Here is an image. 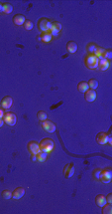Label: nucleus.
Segmentation results:
<instances>
[{
  "label": "nucleus",
  "mask_w": 112,
  "mask_h": 214,
  "mask_svg": "<svg viewBox=\"0 0 112 214\" xmlns=\"http://www.w3.org/2000/svg\"><path fill=\"white\" fill-rule=\"evenodd\" d=\"M97 68H99V70L100 71H106L107 69L109 68V61L106 60V59H104V58L99 59L98 67Z\"/></svg>",
  "instance_id": "obj_13"
},
{
  "label": "nucleus",
  "mask_w": 112,
  "mask_h": 214,
  "mask_svg": "<svg viewBox=\"0 0 112 214\" xmlns=\"http://www.w3.org/2000/svg\"><path fill=\"white\" fill-rule=\"evenodd\" d=\"M100 176H101V169L100 168L94 169V171H93V177H94V179H96V180H99V179H100Z\"/></svg>",
  "instance_id": "obj_28"
},
{
  "label": "nucleus",
  "mask_w": 112,
  "mask_h": 214,
  "mask_svg": "<svg viewBox=\"0 0 112 214\" xmlns=\"http://www.w3.org/2000/svg\"><path fill=\"white\" fill-rule=\"evenodd\" d=\"M38 28H39V30H40L42 33H44V32H48V31H50V29H51V25H52V22H51L49 19L47 18H40L38 20Z\"/></svg>",
  "instance_id": "obj_3"
},
{
  "label": "nucleus",
  "mask_w": 112,
  "mask_h": 214,
  "mask_svg": "<svg viewBox=\"0 0 112 214\" xmlns=\"http://www.w3.org/2000/svg\"><path fill=\"white\" fill-rule=\"evenodd\" d=\"M104 51H105V49H103V48H101V47H97L96 49V51L94 52L93 54L96 56L98 59H101V58H103V53H104Z\"/></svg>",
  "instance_id": "obj_25"
},
{
  "label": "nucleus",
  "mask_w": 112,
  "mask_h": 214,
  "mask_svg": "<svg viewBox=\"0 0 112 214\" xmlns=\"http://www.w3.org/2000/svg\"><path fill=\"white\" fill-rule=\"evenodd\" d=\"M107 139H108V134L104 132H100L96 134V141L99 144H106Z\"/></svg>",
  "instance_id": "obj_10"
},
{
  "label": "nucleus",
  "mask_w": 112,
  "mask_h": 214,
  "mask_svg": "<svg viewBox=\"0 0 112 214\" xmlns=\"http://www.w3.org/2000/svg\"><path fill=\"white\" fill-rule=\"evenodd\" d=\"M63 173L67 178L72 177V175L74 174V163H67V165H65Z\"/></svg>",
  "instance_id": "obj_7"
},
{
  "label": "nucleus",
  "mask_w": 112,
  "mask_h": 214,
  "mask_svg": "<svg viewBox=\"0 0 112 214\" xmlns=\"http://www.w3.org/2000/svg\"><path fill=\"white\" fill-rule=\"evenodd\" d=\"M2 197L4 199H10L12 198V192L9 190H3L2 191Z\"/></svg>",
  "instance_id": "obj_29"
},
{
  "label": "nucleus",
  "mask_w": 112,
  "mask_h": 214,
  "mask_svg": "<svg viewBox=\"0 0 112 214\" xmlns=\"http://www.w3.org/2000/svg\"><path fill=\"white\" fill-rule=\"evenodd\" d=\"M106 198V201H107V203H112V193H109L108 195H107V197Z\"/></svg>",
  "instance_id": "obj_32"
},
{
  "label": "nucleus",
  "mask_w": 112,
  "mask_h": 214,
  "mask_svg": "<svg viewBox=\"0 0 112 214\" xmlns=\"http://www.w3.org/2000/svg\"><path fill=\"white\" fill-rule=\"evenodd\" d=\"M3 120L6 125L12 127L17 122V115L12 112H7L3 115Z\"/></svg>",
  "instance_id": "obj_4"
},
{
  "label": "nucleus",
  "mask_w": 112,
  "mask_h": 214,
  "mask_svg": "<svg viewBox=\"0 0 112 214\" xmlns=\"http://www.w3.org/2000/svg\"><path fill=\"white\" fill-rule=\"evenodd\" d=\"M103 58L106 59V60H111L112 59V50L111 49H108V50H105L103 53Z\"/></svg>",
  "instance_id": "obj_27"
},
{
  "label": "nucleus",
  "mask_w": 112,
  "mask_h": 214,
  "mask_svg": "<svg viewBox=\"0 0 112 214\" xmlns=\"http://www.w3.org/2000/svg\"><path fill=\"white\" fill-rule=\"evenodd\" d=\"M4 124H5V122H4L3 119H0V127H3V125H4Z\"/></svg>",
  "instance_id": "obj_35"
},
{
  "label": "nucleus",
  "mask_w": 112,
  "mask_h": 214,
  "mask_svg": "<svg viewBox=\"0 0 112 214\" xmlns=\"http://www.w3.org/2000/svg\"><path fill=\"white\" fill-rule=\"evenodd\" d=\"M37 118L40 122H44V120H47V114H46L44 111H40V112H38V114H37Z\"/></svg>",
  "instance_id": "obj_26"
},
{
  "label": "nucleus",
  "mask_w": 112,
  "mask_h": 214,
  "mask_svg": "<svg viewBox=\"0 0 112 214\" xmlns=\"http://www.w3.org/2000/svg\"><path fill=\"white\" fill-rule=\"evenodd\" d=\"M27 149H28L29 152H30L31 154H38L39 152L41 151L40 149V146H39V144L37 141H31L28 142V144H27Z\"/></svg>",
  "instance_id": "obj_5"
},
{
  "label": "nucleus",
  "mask_w": 112,
  "mask_h": 214,
  "mask_svg": "<svg viewBox=\"0 0 112 214\" xmlns=\"http://www.w3.org/2000/svg\"><path fill=\"white\" fill-rule=\"evenodd\" d=\"M88 84V87L90 88L91 90H96L98 88V81L95 80V79H90V80L87 82Z\"/></svg>",
  "instance_id": "obj_22"
},
{
  "label": "nucleus",
  "mask_w": 112,
  "mask_h": 214,
  "mask_svg": "<svg viewBox=\"0 0 112 214\" xmlns=\"http://www.w3.org/2000/svg\"><path fill=\"white\" fill-rule=\"evenodd\" d=\"M97 47H98V46H97L95 43H89L86 45V51L87 52H89L90 54H93L96 51Z\"/></svg>",
  "instance_id": "obj_23"
},
{
  "label": "nucleus",
  "mask_w": 112,
  "mask_h": 214,
  "mask_svg": "<svg viewBox=\"0 0 112 214\" xmlns=\"http://www.w3.org/2000/svg\"><path fill=\"white\" fill-rule=\"evenodd\" d=\"M50 33L52 34V36L54 37V36H58V35H59L60 32H59V31H57V30H53V29H51V30H50Z\"/></svg>",
  "instance_id": "obj_33"
},
{
  "label": "nucleus",
  "mask_w": 112,
  "mask_h": 214,
  "mask_svg": "<svg viewBox=\"0 0 112 214\" xmlns=\"http://www.w3.org/2000/svg\"><path fill=\"white\" fill-rule=\"evenodd\" d=\"M33 26L34 25H33L32 21H30V20H26L25 23H24V28H25L26 30H32Z\"/></svg>",
  "instance_id": "obj_30"
},
{
  "label": "nucleus",
  "mask_w": 112,
  "mask_h": 214,
  "mask_svg": "<svg viewBox=\"0 0 112 214\" xmlns=\"http://www.w3.org/2000/svg\"><path fill=\"white\" fill-rule=\"evenodd\" d=\"M98 61L99 59L96 57L94 54H87L86 57L84 58V64H86V68L90 69V70H94L98 67Z\"/></svg>",
  "instance_id": "obj_2"
},
{
  "label": "nucleus",
  "mask_w": 112,
  "mask_h": 214,
  "mask_svg": "<svg viewBox=\"0 0 112 214\" xmlns=\"http://www.w3.org/2000/svg\"><path fill=\"white\" fill-rule=\"evenodd\" d=\"M53 39V36L52 34L50 33V31L48 32H44L42 33V35H41V40L43 42H45V43H49V42H51Z\"/></svg>",
  "instance_id": "obj_17"
},
{
  "label": "nucleus",
  "mask_w": 112,
  "mask_h": 214,
  "mask_svg": "<svg viewBox=\"0 0 112 214\" xmlns=\"http://www.w3.org/2000/svg\"><path fill=\"white\" fill-rule=\"evenodd\" d=\"M51 29H53V30H57V31H61L62 30V24L60 23V22L58 21H54L52 22V25H51ZM50 29V30H51Z\"/></svg>",
  "instance_id": "obj_24"
},
{
  "label": "nucleus",
  "mask_w": 112,
  "mask_h": 214,
  "mask_svg": "<svg viewBox=\"0 0 112 214\" xmlns=\"http://www.w3.org/2000/svg\"><path fill=\"white\" fill-rule=\"evenodd\" d=\"M13 11V6L10 3H2V12L5 14H10Z\"/></svg>",
  "instance_id": "obj_19"
},
{
  "label": "nucleus",
  "mask_w": 112,
  "mask_h": 214,
  "mask_svg": "<svg viewBox=\"0 0 112 214\" xmlns=\"http://www.w3.org/2000/svg\"><path fill=\"white\" fill-rule=\"evenodd\" d=\"M49 153L47 152H44V151H40L38 154H36V158H37V161L39 162H45L47 160Z\"/></svg>",
  "instance_id": "obj_18"
},
{
  "label": "nucleus",
  "mask_w": 112,
  "mask_h": 214,
  "mask_svg": "<svg viewBox=\"0 0 112 214\" xmlns=\"http://www.w3.org/2000/svg\"><path fill=\"white\" fill-rule=\"evenodd\" d=\"M99 180L101 181L102 183H105V184H107V183H110L111 182V178H108V177H100V179H99Z\"/></svg>",
  "instance_id": "obj_31"
},
{
  "label": "nucleus",
  "mask_w": 112,
  "mask_h": 214,
  "mask_svg": "<svg viewBox=\"0 0 112 214\" xmlns=\"http://www.w3.org/2000/svg\"><path fill=\"white\" fill-rule=\"evenodd\" d=\"M95 203H96L97 206H99V207H102L103 205H105V204L107 203L105 196L102 195V194H98V195H96V197H95Z\"/></svg>",
  "instance_id": "obj_15"
},
{
  "label": "nucleus",
  "mask_w": 112,
  "mask_h": 214,
  "mask_svg": "<svg viewBox=\"0 0 112 214\" xmlns=\"http://www.w3.org/2000/svg\"><path fill=\"white\" fill-rule=\"evenodd\" d=\"M31 160H37V158H36L35 154H32V156H31Z\"/></svg>",
  "instance_id": "obj_36"
},
{
  "label": "nucleus",
  "mask_w": 112,
  "mask_h": 214,
  "mask_svg": "<svg viewBox=\"0 0 112 214\" xmlns=\"http://www.w3.org/2000/svg\"><path fill=\"white\" fill-rule=\"evenodd\" d=\"M88 89H89L88 84H87V82H86V81H81V82H79V85H77V90L81 93H86Z\"/></svg>",
  "instance_id": "obj_16"
},
{
  "label": "nucleus",
  "mask_w": 112,
  "mask_h": 214,
  "mask_svg": "<svg viewBox=\"0 0 112 214\" xmlns=\"http://www.w3.org/2000/svg\"><path fill=\"white\" fill-rule=\"evenodd\" d=\"M4 110H3V108L2 107H0V119H3V115H4Z\"/></svg>",
  "instance_id": "obj_34"
},
{
  "label": "nucleus",
  "mask_w": 112,
  "mask_h": 214,
  "mask_svg": "<svg viewBox=\"0 0 112 214\" xmlns=\"http://www.w3.org/2000/svg\"><path fill=\"white\" fill-rule=\"evenodd\" d=\"M67 51H69V53L74 54L77 52V44L75 43L74 41H69L67 43Z\"/></svg>",
  "instance_id": "obj_14"
},
{
  "label": "nucleus",
  "mask_w": 112,
  "mask_h": 214,
  "mask_svg": "<svg viewBox=\"0 0 112 214\" xmlns=\"http://www.w3.org/2000/svg\"><path fill=\"white\" fill-rule=\"evenodd\" d=\"M41 125H42L44 131H46L47 132H51L52 134V132L56 131V125L50 120H46L44 122H41Z\"/></svg>",
  "instance_id": "obj_6"
},
{
  "label": "nucleus",
  "mask_w": 112,
  "mask_h": 214,
  "mask_svg": "<svg viewBox=\"0 0 112 214\" xmlns=\"http://www.w3.org/2000/svg\"><path fill=\"white\" fill-rule=\"evenodd\" d=\"M0 12H2V3L0 2Z\"/></svg>",
  "instance_id": "obj_37"
},
{
  "label": "nucleus",
  "mask_w": 112,
  "mask_h": 214,
  "mask_svg": "<svg viewBox=\"0 0 112 214\" xmlns=\"http://www.w3.org/2000/svg\"><path fill=\"white\" fill-rule=\"evenodd\" d=\"M12 104H13V99L9 96H6L1 100V107L3 109H9V108H11Z\"/></svg>",
  "instance_id": "obj_12"
},
{
  "label": "nucleus",
  "mask_w": 112,
  "mask_h": 214,
  "mask_svg": "<svg viewBox=\"0 0 112 214\" xmlns=\"http://www.w3.org/2000/svg\"><path fill=\"white\" fill-rule=\"evenodd\" d=\"M13 23L15 24L17 26H21V25H24V23H25L26 21V18L24 15H22V14H16V15H14L13 17Z\"/></svg>",
  "instance_id": "obj_11"
},
{
  "label": "nucleus",
  "mask_w": 112,
  "mask_h": 214,
  "mask_svg": "<svg viewBox=\"0 0 112 214\" xmlns=\"http://www.w3.org/2000/svg\"><path fill=\"white\" fill-rule=\"evenodd\" d=\"M96 97H97V95H96L95 90L88 89L86 93H84V99H86V102H89V103L93 102L94 100H96Z\"/></svg>",
  "instance_id": "obj_8"
},
{
  "label": "nucleus",
  "mask_w": 112,
  "mask_h": 214,
  "mask_svg": "<svg viewBox=\"0 0 112 214\" xmlns=\"http://www.w3.org/2000/svg\"><path fill=\"white\" fill-rule=\"evenodd\" d=\"M24 195H25V189L23 187H17L14 189V191L12 192V198L16 199V200L22 198Z\"/></svg>",
  "instance_id": "obj_9"
},
{
  "label": "nucleus",
  "mask_w": 112,
  "mask_h": 214,
  "mask_svg": "<svg viewBox=\"0 0 112 214\" xmlns=\"http://www.w3.org/2000/svg\"><path fill=\"white\" fill-rule=\"evenodd\" d=\"M101 176L102 177L112 178V169L111 167H106L104 169H101ZM100 176V177H101Z\"/></svg>",
  "instance_id": "obj_20"
},
{
  "label": "nucleus",
  "mask_w": 112,
  "mask_h": 214,
  "mask_svg": "<svg viewBox=\"0 0 112 214\" xmlns=\"http://www.w3.org/2000/svg\"><path fill=\"white\" fill-rule=\"evenodd\" d=\"M39 146H40L41 151L50 153V152L54 149V147H55V144H54V141L52 139H50V137H45V139H43L42 141H40Z\"/></svg>",
  "instance_id": "obj_1"
},
{
  "label": "nucleus",
  "mask_w": 112,
  "mask_h": 214,
  "mask_svg": "<svg viewBox=\"0 0 112 214\" xmlns=\"http://www.w3.org/2000/svg\"><path fill=\"white\" fill-rule=\"evenodd\" d=\"M102 214H111L112 213V205L111 203H106L105 205L102 206Z\"/></svg>",
  "instance_id": "obj_21"
}]
</instances>
